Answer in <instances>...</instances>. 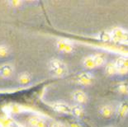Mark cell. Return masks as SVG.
Returning <instances> with one entry per match:
<instances>
[{"mask_svg": "<svg viewBox=\"0 0 128 127\" xmlns=\"http://www.w3.org/2000/svg\"><path fill=\"white\" fill-rule=\"evenodd\" d=\"M68 41H66V40H64L63 39L61 40H59L58 41H57V48H58L59 50L62 51V52H64V50L65 46H66Z\"/></svg>", "mask_w": 128, "mask_h": 127, "instance_id": "obj_18", "label": "cell"}, {"mask_svg": "<svg viewBox=\"0 0 128 127\" xmlns=\"http://www.w3.org/2000/svg\"><path fill=\"white\" fill-rule=\"evenodd\" d=\"M31 79H32L31 74L26 72L22 73V74L18 76V81L21 84H28V83L31 82Z\"/></svg>", "mask_w": 128, "mask_h": 127, "instance_id": "obj_10", "label": "cell"}, {"mask_svg": "<svg viewBox=\"0 0 128 127\" xmlns=\"http://www.w3.org/2000/svg\"><path fill=\"white\" fill-rule=\"evenodd\" d=\"M72 114L76 117H81L84 114V111L82 106L80 105H76V106L72 107Z\"/></svg>", "mask_w": 128, "mask_h": 127, "instance_id": "obj_12", "label": "cell"}, {"mask_svg": "<svg viewBox=\"0 0 128 127\" xmlns=\"http://www.w3.org/2000/svg\"><path fill=\"white\" fill-rule=\"evenodd\" d=\"M8 48L6 45H0V58H4L8 55Z\"/></svg>", "mask_w": 128, "mask_h": 127, "instance_id": "obj_17", "label": "cell"}, {"mask_svg": "<svg viewBox=\"0 0 128 127\" xmlns=\"http://www.w3.org/2000/svg\"><path fill=\"white\" fill-rule=\"evenodd\" d=\"M128 74V68L124 66H121V67H118V74L120 75H125Z\"/></svg>", "mask_w": 128, "mask_h": 127, "instance_id": "obj_19", "label": "cell"}, {"mask_svg": "<svg viewBox=\"0 0 128 127\" xmlns=\"http://www.w3.org/2000/svg\"><path fill=\"white\" fill-rule=\"evenodd\" d=\"M116 114L122 118L125 117L128 114V101L122 102L119 104L116 110Z\"/></svg>", "mask_w": 128, "mask_h": 127, "instance_id": "obj_7", "label": "cell"}, {"mask_svg": "<svg viewBox=\"0 0 128 127\" xmlns=\"http://www.w3.org/2000/svg\"><path fill=\"white\" fill-rule=\"evenodd\" d=\"M123 66H124V67H126V68H128V58H125V61H124Z\"/></svg>", "mask_w": 128, "mask_h": 127, "instance_id": "obj_24", "label": "cell"}, {"mask_svg": "<svg viewBox=\"0 0 128 127\" xmlns=\"http://www.w3.org/2000/svg\"><path fill=\"white\" fill-rule=\"evenodd\" d=\"M63 63L60 60V59H54L50 61V69H51V71H53L54 69H56L57 68H59L60 66H61Z\"/></svg>", "mask_w": 128, "mask_h": 127, "instance_id": "obj_15", "label": "cell"}, {"mask_svg": "<svg viewBox=\"0 0 128 127\" xmlns=\"http://www.w3.org/2000/svg\"><path fill=\"white\" fill-rule=\"evenodd\" d=\"M72 97H73V99L74 100L78 105L86 103L87 101H88V96H87V94L82 90H75L72 93Z\"/></svg>", "mask_w": 128, "mask_h": 127, "instance_id": "obj_3", "label": "cell"}, {"mask_svg": "<svg viewBox=\"0 0 128 127\" xmlns=\"http://www.w3.org/2000/svg\"><path fill=\"white\" fill-rule=\"evenodd\" d=\"M38 121H39V120H38L37 118H36V117H33V118H31V119H30L29 123H30V125H31L32 126L36 127V126H37V123H38Z\"/></svg>", "mask_w": 128, "mask_h": 127, "instance_id": "obj_22", "label": "cell"}, {"mask_svg": "<svg viewBox=\"0 0 128 127\" xmlns=\"http://www.w3.org/2000/svg\"><path fill=\"white\" fill-rule=\"evenodd\" d=\"M92 80V74L88 72L81 73V74H78V76L77 78V83L82 86L90 85Z\"/></svg>", "mask_w": 128, "mask_h": 127, "instance_id": "obj_2", "label": "cell"}, {"mask_svg": "<svg viewBox=\"0 0 128 127\" xmlns=\"http://www.w3.org/2000/svg\"><path fill=\"white\" fill-rule=\"evenodd\" d=\"M36 127H45V121L43 120H39Z\"/></svg>", "mask_w": 128, "mask_h": 127, "instance_id": "obj_23", "label": "cell"}, {"mask_svg": "<svg viewBox=\"0 0 128 127\" xmlns=\"http://www.w3.org/2000/svg\"><path fill=\"white\" fill-rule=\"evenodd\" d=\"M50 127H60V125H58V124L53 123V124H51V125L50 126Z\"/></svg>", "mask_w": 128, "mask_h": 127, "instance_id": "obj_25", "label": "cell"}, {"mask_svg": "<svg viewBox=\"0 0 128 127\" xmlns=\"http://www.w3.org/2000/svg\"><path fill=\"white\" fill-rule=\"evenodd\" d=\"M124 61H125V58L120 57L118 59H116V60L115 61V64L118 67H121V66H123Z\"/></svg>", "mask_w": 128, "mask_h": 127, "instance_id": "obj_21", "label": "cell"}, {"mask_svg": "<svg viewBox=\"0 0 128 127\" xmlns=\"http://www.w3.org/2000/svg\"><path fill=\"white\" fill-rule=\"evenodd\" d=\"M52 72L56 75V76H58V77H63V76H65V75L67 74L68 69H67V67L65 66V64H63L61 66H60L59 68L54 69Z\"/></svg>", "mask_w": 128, "mask_h": 127, "instance_id": "obj_11", "label": "cell"}, {"mask_svg": "<svg viewBox=\"0 0 128 127\" xmlns=\"http://www.w3.org/2000/svg\"><path fill=\"white\" fill-rule=\"evenodd\" d=\"M52 108L56 112L64 114H72V107L65 103H56L52 106Z\"/></svg>", "mask_w": 128, "mask_h": 127, "instance_id": "obj_6", "label": "cell"}, {"mask_svg": "<svg viewBox=\"0 0 128 127\" xmlns=\"http://www.w3.org/2000/svg\"><path fill=\"white\" fill-rule=\"evenodd\" d=\"M118 91L120 93H126L128 92V84L126 83H122L118 86Z\"/></svg>", "mask_w": 128, "mask_h": 127, "instance_id": "obj_16", "label": "cell"}, {"mask_svg": "<svg viewBox=\"0 0 128 127\" xmlns=\"http://www.w3.org/2000/svg\"><path fill=\"white\" fill-rule=\"evenodd\" d=\"M13 72V68L12 66L9 64H4L0 66V76L8 78L12 76Z\"/></svg>", "mask_w": 128, "mask_h": 127, "instance_id": "obj_5", "label": "cell"}, {"mask_svg": "<svg viewBox=\"0 0 128 127\" xmlns=\"http://www.w3.org/2000/svg\"><path fill=\"white\" fill-rule=\"evenodd\" d=\"M112 40L114 41H123V40H128V32L124 31L123 29L120 27L113 28L111 32Z\"/></svg>", "mask_w": 128, "mask_h": 127, "instance_id": "obj_1", "label": "cell"}, {"mask_svg": "<svg viewBox=\"0 0 128 127\" xmlns=\"http://www.w3.org/2000/svg\"><path fill=\"white\" fill-rule=\"evenodd\" d=\"M114 112H115V110H114V107L112 105L106 104V105H103L102 107H100L99 108L100 115L105 118L112 117L114 114Z\"/></svg>", "mask_w": 128, "mask_h": 127, "instance_id": "obj_4", "label": "cell"}, {"mask_svg": "<svg viewBox=\"0 0 128 127\" xmlns=\"http://www.w3.org/2000/svg\"><path fill=\"white\" fill-rule=\"evenodd\" d=\"M105 73L108 76H112V75H115L118 74V66L116 65L115 62L108 63L107 65H106Z\"/></svg>", "mask_w": 128, "mask_h": 127, "instance_id": "obj_8", "label": "cell"}, {"mask_svg": "<svg viewBox=\"0 0 128 127\" xmlns=\"http://www.w3.org/2000/svg\"><path fill=\"white\" fill-rule=\"evenodd\" d=\"M84 66L88 69H94L96 68V64L94 59V55H89L84 58Z\"/></svg>", "mask_w": 128, "mask_h": 127, "instance_id": "obj_9", "label": "cell"}, {"mask_svg": "<svg viewBox=\"0 0 128 127\" xmlns=\"http://www.w3.org/2000/svg\"><path fill=\"white\" fill-rule=\"evenodd\" d=\"M98 38L102 40V41L108 42V41H110V40H112V35L108 31H102L99 34Z\"/></svg>", "mask_w": 128, "mask_h": 127, "instance_id": "obj_14", "label": "cell"}, {"mask_svg": "<svg viewBox=\"0 0 128 127\" xmlns=\"http://www.w3.org/2000/svg\"><path fill=\"white\" fill-rule=\"evenodd\" d=\"M94 59L95 61V64H96V67L102 66L105 63V57L102 54H96V55H94Z\"/></svg>", "mask_w": 128, "mask_h": 127, "instance_id": "obj_13", "label": "cell"}, {"mask_svg": "<svg viewBox=\"0 0 128 127\" xmlns=\"http://www.w3.org/2000/svg\"><path fill=\"white\" fill-rule=\"evenodd\" d=\"M73 51H74V45L71 44V43L68 42L66 46H65L64 50V52L67 53V54H70V53H72Z\"/></svg>", "mask_w": 128, "mask_h": 127, "instance_id": "obj_20", "label": "cell"}]
</instances>
